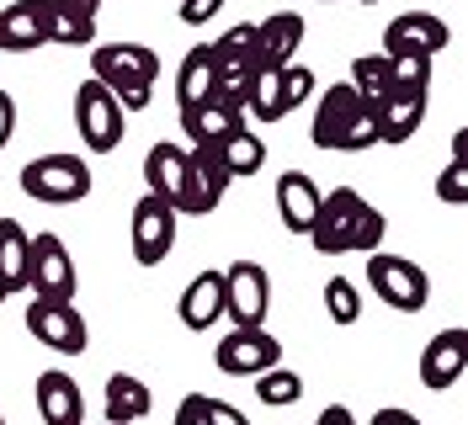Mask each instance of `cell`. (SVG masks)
<instances>
[{
  "label": "cell",
  "mask_w": 468,
  "mask_h": 425,
  "mask_svg": "<svg viewBox=\"0 0 468 425\" xmlns=\"http://www.w3.org/2000/svg\"><path fill=\"white\" fill-rule=\"evenodd\" d=\"M383 228H388V218L356 186H335V192L320 197L309 239H314L320 255H367V250H383Z\"/></svg>",
  "instance_id": "cell-1"
},
{
  "label": "cell",
  "mask_w": 468,
  "mask_h": 425,
  "mask_svg": "<svg viewBox=\"0 0 468 425\" xmlns=\"http://www.w3.org/2000/svg\"><path fill=\"white\" fill-rule=\"evenodd\" d=\"M22 192L32 202H48V207H69V202L90 197V165L80 154H37L22 165Z\"/></svg>",
  "instance_id": "cell-2"
},
{
  "label": "cell",
  "mask_w": 468,
  "mask_h": 425,
  "mask_svg": "<svg viewBox=\"0 0 468 425\" xmlns=\"http://www.w3.org/2000/svg\"><path fill=\"white\" fill-rule=\"evenodd\" d=\"M367 287H373L394 313H420L431 303V277H426L410 255L367 250Z\"/></svg>",
  "instance_id": "cell-3"
},
{
  "label": "cell",
  "mask_w": 468,
  "mask_h": 425,
  "mask_svg": "<svg viewBox=\"0 0 468 425\" xmlns=\"http://www.w3.org/2000/svg\"><path fill=\"white\" fill-rule=\"evenodd\" d=\"M122 122H128V112L117 107V96L101 80L75 85V133L86 139L90 154H112L117 143H122V133H128Z\"/></svg>",
  "instance_id": "cell-4"
},
{
  "label": "cell",
  "mask_w": 468,
  "mask_h": 425,
  "mask_svg": "<svg viewBox=\"0 0 468 425\" xmlns=\"http://www.w3.org/2000/svg\"><path fill=\"white\" fill-rule=\"evenodd\" d=\"M75 287H80V277H75V255H69V245L58 239L54 228L32 234V245H27V292L32 298L69 303Z\"/></svg>",
  "instance_id": "cell-5"
},
{
  "label": "cell",
  "mask_w": 468,
  "mask_h": 425,
  "mask_svg": "<svg viewBox=\"0 0 468 425\" xmlns=\"http://www.w3.org/2000/svg\"><path fill=\"white\" fill-rule=\"evenodd\" d=\"M213 362H218L224 377H261L266 367L282 362V340L266 324H234L229 335L213 345Z\"/></svg>",
  "instance_id": "cell-6"
},
{
  "label": "cell",
  "mask_w": 468,
  "mask_h": 425,
  "mask_svg": "<svg viewBox=\"0 0 468 425\" xmlns=\"http://www.w3.org/2000/svg\"><path fill=\"white\" fill-rule=\"evenodd\" d=\"M90 80L107 90H128V85H154L160 80V54L149 43H96L90 48Z\"/></svg>",
  "instance_id": "cell-7"
},
{
  "label": "cell",
  "mask_w": 468,
  "mask_h": 425,
  "mask_svg": "<svg viewBox=\"0 0 468 425\" xmlns=\"http://www.w3.org/2000/svg\"><path fill=\"white\" fill-rule=\"evenodd\" d=\"M176 218L181 213L165 197H154V192H144V197L133 202V213H128V245H133L139 266H160L176 250Z\"/></svg>",
  "instance_id": "cell-8"
},
{
  "label": "cell",
  "mask_w": 468,
  "mask_h": 425,
  "mask_svg": "<svg viewBox=\"0 0 468 425\" xmlns=\"http://www.w3.org/2000/svg\"><path fill=\"white\" fill-rule=\"evenodd\" d=\"M22 324H27L32 340H43V345L58 351V356H86V345H90V330H86V319H80L75 303L32 298L27 313H22Z\"/></svg>",
  "instance_id": "cell-9"
},
{
  "label": "cell",
  "mask_w": 468,
  "mask_h": 425,
  "mask_svg": "<svg viewBox=\"0 0 468 425\" xmlns=\"http://www.w3.org/2000/svg\"><path fill=\"white\" fill-rule=\"evenodd\" d=\"M266 309H271V271L261 260L224 266V319H234V324H266Z\"/></svg>",
  "instance_id": "cell-10"
},
{
  "label": "cell",
  "mask_w": 468,
  "mask_h": 425,
  "mask_svg": "<svg viewBox=\"0 0 468 425\" xmlns=\"http://www.w3.org/2000/svg\"><path fill=\"white\" fill-rule=\"evenodd\" d=\"M229 170L218 165V154H213V143H197V149H186V197H181V213H197L207 218L218 202L229 197Z\"/></svg>",
  "instance_id": "cell-11"
},
{
  "label": "cell",
  "mask_w": 468,
  "mask_h": 425,
  "mask_svg": "<svg viewBox=\"0 0 468 425\" xmlns=\"http://www.w3.org/2000/svg\"><path fill=\"white\" fill-rule=\"evenodd\" d=\"M452 43V27L441 22L437 11H399L388 32H383V54H426L437 58Z\"/></svg>",
  "instance_id": "cell-12"
},
{
  "label": "cell",
  "mask_w": 468,
  "mask_h": 425,
  "mask_svg": "<svg viewBox=\"0 0 468 425\" xmlns=\"http://www.w3.org/2000/svg\"><path fill=\"white\" fill-rule=\"evenodd\" d=\"M356 112H362V96L351 90V80L324 85L320 107H314V128H309L314 149H324V154H341V143H346V133H351V122H356Z\"/></svg>",
  "instance_id": "cell-13"
},
{
  "label": "cell",
  "mask_w": 468,
  "mask_h": 425,
  "mask_svg": "<svg viewBox=\"0 0 468 425\" xmlns=\"http://www.w3.org/2000/svg\"><path fill=\"white\" fill-rule=\"evenodd\" d=\"M468 372V330H441V335L426 340V351H420V383L426 388H452L458 377Z\"/></svg>",
  "instance_id": "cell-14"
},
{
  "label": "cell",
  "mask_w": 468,
  "mask_h": 425,
  "mask_svg": "<svg viewBox=\"0 0 468 425\" xmlns=\"http://www.w3.org/2000/svg\"><path fill=\"white\" fill-rule=\"evenodd\" d=\"M303 16L298 11H271L266 22H256V64L261 69H288L298 64V43H303Z\"/></svg>",
  "instance_id": "cell-15"
},
{
  "label": "cell",
  "mask_w": 468,
  "mask_h": 425,
  "mask_svg": "<svg viewBox=\"0 0 468 425\" xmlns=\"http://www.w3.org/2000/svg\"><path fill=\"white\" fill-rule=\"evenodd\" d=\"M176 313H181V324H186V330H213V324L224 319V271H218V266L197 271L192 282L181 287Z\"/></svg>",
  "instance_id": "cell-16"
},
{
  "label": "cell",
  "mask_w": 468,
  "mask_h": 425,
  "mask_svg": "<svg viewBox=\"0 0 468 425\" xmlns=\"http://www.w3.org/2000/svg\"><path fill=\"white\" fill-rule=\"evenodd\" d=\"M431 90H388L378 101V143H410L415 128L426 122Z\"/></svg>",
  "instance_id": "cell-17"
},
{
  "label": "cell",
  "mask_w": 468,
  "mask_h": 425,
  "mask_svg": "<svg viewBox=\"0 0 468 425\" xmlns=\"http://www.w3.org/2000/svg\"><path fill=\"white\" fill-rule=\"evenodd\" d=\"M320 186H314V175H303V170H288V175H277V218L288 234H309L314 228V213H320Z\"/></svg>",
  "instance_id": "cell-18"
},
{
  "label": "cell",
  "mask_w": 468,
  "mask_h": 425,
  "mask_svg": "<svg viewBox=\"0 0 468 425\" xmlns=\"http://www.w3.org/2000/svg\"><path fill=\"white\" fill-rule=\"evenodd\" d=\"M37 415L43 425H86V394L69 372H43L37 377Z\"/></svg>",
  "instance_id": "cell-19"
},
{
  "label": "cell",
  "mask_w": 468,
  "mask_h": 425,
  "mask_svg": "<svg viewBox=\"0 0 468 425\" xmlns=\"http://www.w3.org/2000/svg\"><path fill=\"white\" fill-rule=\"evenodd\" d=\"M43 11H48V0H11L0 11V54H32V48H43L48 43Z\"/></svg>",
  "instance_id": "cell-20"
},
{
  "label": "cell",
  "mask_w": 468,
  "mask_h": 425,
  "mask_svg": "<svg viewBox=\"0 0 468 425\" xmlns=\"http://www.w3.org/2000/svg\"><path fill=\"white\" fill-rule=\"evenodd\" d=\"M144 186L181 213V197H186V149H181V143L160 139L154 149H149L144 154Z\"/></svg>",
  "instance_id": "cell-21"
},
{
  "label": "cell",
  "mask_w": 468,
  "mask_h": 425,
  "mask_svg": "<svg viewBox=\"0 0 468 425\" xmlns=\"http://www.w3.org/2000/svg\"><path fill=\"white\" fill-rule=\"evenodd\" d=\"M213 85H218V64H213V48H207V43L186 48L181 69H176V101H181V112H192V107L213 101Z\"/></svg>",
  "instance_id": "cell-22"
},
{
  "label": "cell",
  "mask_w": 468,
  "mask_h": 425,
  "mask_svg": "<svg viewBox=\"0 0 468 425\" xmlns=\"http://www.w3.org/2000/svg\"><path fill=\"white\" fill-rule=\"evenodd\" d=\"M149 409H154V394L144 377H133V372L107 377V425H139Z\"/></svg>",
  "instance_id": "cell-23"
},
{
  "label": "cell",
  "mask_w": 468,
  "mask_h": 425,
  "mask_svg": "<svg viewBox=\"0 0 468 425\" xmlns=\"http://www.w3.org/2000/svg\"><path fill=\"white\" fill-rule=\"evenodd\" d=\"M181 128H186V149H197V143H218L224 133L245 128V112H234L224 101H203V107L181 112Z\"/></svg>",
  "instance_id": "cell-24"
},
{
  "label": "cell",
  "mask_w": 468,
  "mask_h": 425,
  "mask_svg": "<svg viewBox=\"0 0 468 425\" xmlns=\"http://www.w3.org/2000/svg\"><path fill=\"white\" fill-rule=\"evenodd\" d=\"M213 154H218V165L229 170V181H239V175H256V170L266 165V143H261V133H250V128H234V133H224V139L213 143Z\"/></svg>",
  "instance_id": "cell-25"
},
{
  "label": "cell",
  "mask_w": 468,
  "mask_h": 425,
  "mask_svg": "<svg viewBox=\"0 0 468 425\" xmlns=\"http://www.w3.org/2000/svg\"><path fill=\"white\" fill-rule=\"evenodd\" d=\"M27 245L32 234L16 218H0V282L11 292H27Z\"/></svg>",
  "instance_id": "cell-26"
},
{
  "label": "cell",
  "mask_w": 468,
  "mask_h": 425,
  "mask_svg": "<svg viewBox=\"0 0 468 425\" xmlns=\"http://www.w3.org/2000/svg\"><path fill=\"white\" fill-rule=\"evenodd\" d=\"M43 32H48V43H58V48H96V22L80 16L75 5H48L43 11Z\"/></svg>",
  "instance_id": "cell-27"
},
{
  "label": "cell",
  "mask_w": 468,
  "mask_h": 425,
  "mask_svg": "<svg viewBox=\"0 0 468 425\" xmlns=\"http://www.w3.org/2000/svg\"><path fill=\"white\" fill-rule=\"evenodd\" d=\"M245 112L256 117V122H282L288 107H282V75L277 69H256V80L245 90Z\"/></svg>",
  "instance_id": "cell-28"
},
{
  "label": "cell",
  "mask_w": 468,
  "mask_h": 425,
  "mask_svg": "<svg viewBox=\"0 0 468 425\" xmlns=\"http://www.w3.org/2000/svg\"><path fill=\"white\" fill-rule=\"evenodd\" d=\"M207 48H213V64H218V69H245V64L261 69V64H256V22L229 27L218 43H207Z\"/></svg>",
  "instance_id": "cell-29"
},
{
  "label": "cell",
  "mask_w": 468,
  "mask_h": 425,
  "mask_svg": "<svg viewBox=\"0 0 468 425\" xmlns=\"http://www.w3.org/2000/svg\"><path fill=\"white\" fill-rule=\"evenodd\" d=\"M256 398H261L266 409H288V404L303 398V377L277 362V367H266L261 377H256Z\"/></svg>",
  "instance_id": "cell-30"
},
{
  "label": "cell",
  "mask_w": 468,
  "mask_h": 425,
  "mask_svg": "<svg viewBox=\"0 0 468 425\" xmlns=\"http://www.w3.org/2000/svg\"><path fill=\"white\" fill-rule=\"evenodd\" d=\"M324 313H330V324L351 330V324L362 319V292H356V282H346V277H330V282H324Z\"/></svg>",
  "instance_id": "cell-31"
},
{
  "label": "cell",
  "mask_w": 468,
  "mask_h": 425,
  "mask_svg": "<svg viewBox=\"0 0 468 425\" xmlns=\"http://www.w3.org/2000/svg\"><path fill=\"white\" fill-rule=\"evenodd\" d=\"M388 58V90H431V58L426 54H383Z\"/></svg>",
  "instance_id": "cell-32"
},
{
  "label": "cell",
  "mask_w": 468,
  "mask_h": 425,
  "mask_svg": "<svg viewBox=\"0 0 468 425\" xmlns=\"http://www.w3.org/2000/svg\"><path fill=\"white\" fill-rule=\"evenodd\" d=\"M351 90L362 96V101H383L388 96V58L383 54H362L351 64Z\"/></svg>",
  "instance_id": "cell-33"
},
{
  "label": "cell",
  "mask_w": 468,
  "mask_h": 425,
  "mask_svg": "<svg viewBox=\"0 0 468 425\" xmlns=\"http://www.w3.org/2000/svg\"><path fill=\"white\" fill-rule=\"evenodd\" d=\"M437 202H447V207H463V202H468V165H463V160H447V165H441Z\"/></svg>",
  "instance_id": "cell-34"
},
{
  "label": "cell",
  "mask_w": 468,
  "mask_h": 425,
  "mask_svg": "<svg viewBox=\"0 0 468 425\" xmlns=\"http://www.w3.org/2000/svg\"><path fill=\"white\" fill-rule=\"evenodd\" d=\"M282 75V107H303L309 96H314V69H303V64H288V69H277Z\"/></svg>",
  "instance_id": "cell-35"
},
{
  "label": "cell",
  "mask_w": 468,
  "mask_h": 425,
  "mask_svg": "<svg viewBox=\"0 0 468 425\" xmlns=\"http://www.w3.org/2000/svg\"><path fill=\"white\" fill-rule=\"evenodd\" d=\"M203 425H250V420H245V409H239V404L203 394Z\"/></svg>",
  "instance_id": "cell-36"
},
{
  "label": "cell",
  "mask_w": 468,
  "mask_h": 425,
  "mask_svg": "<svg viewBox=\"0 0 468 425\" xmlns=\"http://www.w3.org/2000/svg\"><path fill=\"white\" fill-rule=\"evenodd\" d=\"M218 11H224V0H181V22H186V27H203Z\"/></svg>",
  "instance_id": "cell-37"
},
{
  "label": "cell",
  "mask_w": 468,
  "mask_h": 425,
  "mask_svg": "<svg viewBox=\"0 0 468 425\" xmlns=\"http://www.w3.org/2000/svg\"><path fill=\"white\" fill-rule=\"evenodd\" d=\"M11 133H16V96L0 90V149L11 143Z\"/></svg>",
  "instance_id": "cell-38"
},
{
  "label": "cell",
  "mask_w": 468,
  "mask_h": 425,
  "mask_svg": "<svg viewBox=\"0 0 468 425\" xmlns=\"http://www.w3.org/2000/svg\"><path fill=\"white\" fill-rule=\"evenodd\" d=\"M171 425H203V394H186V398H181Z\"/></svg>",
  "instance_id": "cell-39"
},
{
  "label": "cell",
  "mask_w": 468,
  "mask_h": 425,
  "mask_svg": "<svg viewBox=\"0 0 468 425\" xmlns=\"http://www.w3.org/2000/svg\"><path fill=\"white\" fill-rule=\"evenodd\" d=\"M373 425H420V420H415L410 409H399V404H388V409H378V415H373Z\"/></svg>",
  "instance_id": "cell-40"
},
{
  "label": "cell",
  "mask_w": 468,
  "mask_h": 425,
  "mask_svg": "<svg viewBox=\"0 0 468 425\" xmlns=\"http://www.w3.org/2000/svg\"><path fill=\"white\" fill-rule=\"evenodd\" d=\"M314 425H356V420H351V409H346V404H330V409H324V415H320Z\"/></svg>",
  "instance_id": "cell-41"
},
{
  "label": "cell",
  "mask_w": 468,
  "mask_h": 425,
  "mask_svg": "<svg viewBox=\"0 0 468 425\" xmlns=\"http://www.w3.org/2000/svg\"><path fill=\"white\" fill-rule=\"evenodd\" d=\"M69 5H75L80 16H90V22H96V11H101V0H69Z\"/></svg>",
  "instance_id": "cell-42"
},
{
  "label": "cell",
  "mask_w": 468,
  "mask_h": 425,
  "mask_svg": "<svg viewBox=\"0 0 468 425\" xmlns=\"http://www.w3.org/2000/svg\"><path fill=\"white\" fill-rule=\"evenodd\" d=\"M5 298H11V287H5V282H0V303H5Z\"/></svg>",
  "instance_id": "cell-43"
},
{
  "label": "cell",
  "mask_w": 468,
  "mask_h": 425,
  "mask_svg": "<svg viewBox=\"0 0 468 425\" xmlns=\"http://www.w3.org/2000/svg\"><path fill=\"white\" fill-rule=\"evenodd\" d=\"M48 5H69V0H48Z\"/></svg>",
  "instance_id": "cell-44"
},
{
  "label": "cell",
  "mask_w": 468,
  "mask_h": 425,
  "mask_svg": "<svg viewBox=\"0 0 468 425\" xmlns=\"http://www.w3.org/2000/svg\"><path fill=\"white\" fill-rule=\"evenodd\" d=\"M362 5H378V0H362Z\"/></svg>",
  "instance_id": "cell-45"
},
{
  "label": "cell",
  "mask_w": 468,
  "mask_h": 425,
  "mask_svg": "<svg viewBox=\"0 0 468 425\" xmlns=\"http://www.w3.org/2000/svg\"><path fill=\"white\" fill-rule=\"evenodd\" d=\"M0 425H5V415H0Z\"/></svg>",
  "instance_id": "cell-46"
}]
</instances>
